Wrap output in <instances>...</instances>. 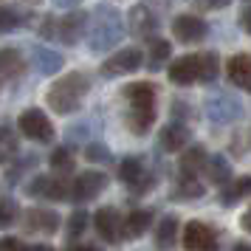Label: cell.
<instances>
[{
  "mask_svg": "<svg viewBox=\"0 0 251 251\" xmlns=\"http://www.w3.org/2000/svg\"><path fill=\"white\" fill-rule=\"evenodd\" d=\"M85 93H88V76L79 74V71H74V74H65L62 79H57L48 88L46 99L57 113H74L82 104Z\"/></svg>",
  "mask_w": 251,
  "mask_h": 251,
  "instance_id": "cell-1",
  "label": "cell"
},
{
  "mask_svg": "<svg viewBox=\"0 0 251 251\" xmlns=\"http://www.w3.org/2000/svg\"><path fill=\"white\" fill-rule=\"evenodd\" d=\"M17 127H20V133H23L25 138H31V141H48V138L54 136V125L48 122V116L43 113V110H25V113H20V119H17Z\"/></svg>",
  "mask_w": 251,
  "mask_h": 251,
  "instance_id": "cell-2",
  "label": "cell"
},
{
  "mask_svg": "<svg viewBox=\"0 0 251 251\" xmlns=\"http://www.w3.org/2000/svg\"><path fill=\"white\" fill-rule=\"evenodd\" d=\"M183 249L186 251H217L215 231L206 223H201V220L186 223V228H183Z\"/></svg>",
  "mask_w": 251,
  "mask_h": 251,
  "instance_id": "cell-3",
  "label": "cell"
},
{
  "mask_svg": "<svg viewBox=\"0 0 251 251\" xmlns=\"http://www.w3.org/2000/svg\"><path fill=\"white\" fill-rule=\"evenodd\" d=\"M141 62H144V54L138 51V48H125V51H119L113 57L107 59L102 65V74L104 76H119V74H133V71L141 68Z\"/></svg>",
  "mask_w": 251,
  "mask_h": 251,
  "instance_id": "cell-4",
  "label": "cell"
},
{
  "mask_svg": "<svg viewBox=\"0 0 251 251\" xmlns=\"http://www.w3.org/2000/svg\"><path fill=\"white\" fill-rule=\"evenodd\" d=\"M107 186V175L102 172H82L71 183V198L74 201H91Z\"/></svg>",
  "mask_w": 251,
  "mask_h": 251,
  "instance_id": "cell-5",
  "label": "cell"
},
{
  "mask_svg": "<svg viewBox=\"0 0 251 251\" xmlns=\"http://www.w3.org/2000/svg\"><path fill=\"white\" fill-rule=\"evenodd\" d=\"M172 34L181 43H198V40L206 37V23L195 14H181V17L172 20Z\"/></svg>",
  "mask_w": 251,
  "mask_h": 251,
  "instance_id": "cell-6",
  "label": "cell"
},
{
  "mask_svg": "<svg viewBox=\"0 0 251 251\" xmlns=\"http://www.w3.org/2000/svg\"><path fill=\"white\" fill-rule=\"evenodd\" d=\"M228 82L237 85L240 91H251V54H234L226 62Z\"/></svg>",
  "mask_w": 251,
  "mask_h": 251,
  "instance_id": "cell-7",
  "label": "cell"
},
{
  "mask_svg": "<svg viewBox=\"0 0 251 251\" xmlns=\"http://www.w3.org/2000/svg\"><path fill=\"white\" fill-rule=\"evenodd\" d=\"M23 71H25V59H23L20 51H14V48H0V91H3L6 82L17 79Z\"/></svg>",
  "mask_w": 251,
  "mask_h": 251,
  "instance_id": "cell-8",
  "label": "cell"
},
{
  "mask_svg": "<svg viewBox=\"0 0 251 251\" xmlns=\"http://www.w3.org/2000/svg\"><path fill=\"white\" fill-rule=\"evenodd\" d=\"M130 110H155V91L150 82H133L125 88Z\"/></svg>",
  "mask_w": 251,
  "mask_h": 251,
  "instance_id": "cell-9",
  "label": "cell"
},
{
  "mask_svg": "<svg viewBox=\"0 0 251 251\" xmlns=\"http://www.w3.org/2000/svg\"><path fill=\"white\" fill-rule=\"evenodd\" d=\"M31 195L48 198V201H65L71 195V183H65L62 178H37L31 183Z\"/></svg>",
  "mask_w": 251,
  "mask_h": 251,
  "instance_id": "cell-10",
  "label": "cell"
},
{
  "mask_svg": "<svg viewBox=\"0 0 251 251\" xmlns=\"http://www.w3.org/2000/svg\"><path fill=\"white\" fill-rule=\"evenodd\" d=\"M93 226H96V231L107 243L119 240V234H122V220H119V212L116 209H99L96 217H93Z\"/></svg>",
  "mask_w": 251,
  "mask_h": 251,
  "instance_id": "cell-11",
  "label": "cell"
},
{
  "mask_svg": "<svg viewBox=\"0 0 251 251\" xmlns=\"http://www.w3.org/2000/svg\"><path fill=\"white\" fill-rule=\"evenodd\" d=\"M170 79L178 85H192L198 79V54H186V57L175 59L170 65Z\"/></svg>",
  "mask_w": 251,
  "mask_h": 251,
  "instance_id": "cell-12",
  "label": "cell"
},
{
  "mask_svg": "<svg viewBox=\"0 0 251 251\" xmlns=\"http://www.w3.org/2000/svg\"><path fill=\"white\" fill-rule=\"evenodd\" d=\"M25 228L54 234L59 228V215L57 212H48V209H31V212H25Z\"/></svg>",
  "mask_w": 251,
  "mask_h": 251,
  "instance_id": "cell-13",
  "label": "cell"
},
{
  "mask_svg": "<svg viewBox=\"0 0 251 251\" xmlns=\"http://www.w3.org/2000/svg\"><path fill=\"white\" fill-rule=\"evenodd\" d=\"M186 141H189V133H186V127L183 125H167L164 130H161V147L170 150V152L183 150Z\"/></svg>",
  "mask_w": 251,
  "mask_h": 251,
  "instance_id": "cell-14",
  "label": "cell"
},
{
  "mask_svg": "<svg viewBox=\"0 0 251 251\" xmlns=\"http://www.w3.org/2000/svg\"><path fill=\"white\" fill-rule=\"evenodd\" d=\"M150 223H152V215H150L147 209H136V212H130L127 220H125V234L127 237H141L150 228Z\"/></svg>",
  "mask_w": 251,
  "mask_h": 251,
  "instance_id": "cell-15",
  "label": "cell"
},
{
  "mask_svg": "<svg viewBox=\"0 0 251 251\" xmlns=\"http://www.w3.org/2000/svg\"><path fill=\"white\" fill-rule=\"evenodd\" d=\"M206 167V150L203 147H189L181 155V172L186 178H195V172Z\"/></svg>",
  "mask_w": 251,
  "mask_h": 251,
  "instance_id": "cell-16",
  "label": "cell"
},
{
  "mask_svg": "<svg viewBox=\"0 0 251 251\" xmlns=\"http://www.w3.org/2000/svg\"><path fill=\"white\" fill-rule=\"evenodd\" d=\"M206 175L212 183H228L231 181V167L223 155H212V158H206Z\"/></svg>",
  "mask_w": 251,
  "mask_h": 251,
  "instance_id": "cell-17",
  "label": "cell"
},
{
  "mask_svg": "<svg viewBox=\"0 0 251 251\" xmlns=\"http://www.w3.org/2000/svg\"><path fill=\"white\" fill-rule=\"evenodd\" d=\"M246 195H251V175H243V178L228 183L223 189V203L231 206V203H237L240 198H246Z\"/></svg>",
  "mask_w": 251,
  "mask_h": 251,
  "instance_id": "cell-18",
  "label": "cell"
},
{
  "mask_svg": "<svg viewBox=\"0 0 251 251\" xmlns=\"http://www.w3.org/2000/svg\"><path fill=\"white\" fill-rule=\"evenodd\" d=\"M217 74H220V59H217V54H212V51L198 54V79L212 82Z\"/></svg>",
  "mask_w": 251,
  "mask_h": 251,
  "instance_id": "cell-19",
  "label": "cell"
},
{
  "mask_svg": "<svg viewBox=\"0 0 251 251\" xmlns=\"http://www.w3.org/2000/svg\"><path fill=\"white\" fill-rule=\"evenodd\" d=\"M155 122V110H130L127 116V127L136 133V136H144Z\"/></svg>",
  "mask_w": 251,
  "mask_h": 251,
  "instance_id": "cell-20",
  "label": "cell"
},
{
  "mask_svg": "<svg viewBox=\"0 0 251 251\" xmlns=\"http://www.w3.org/2000/svg\"><path fill=\"white\" fill-rule=\"evenodd\" d=\"M175 234H178V217L170 215L164 217L158 223V231H155V240H158L161 249H172V243H175Z\"/></svg>",
  "mask_w": 251,
  "mask_h": 251,
  "instance_id": "cell-21",
  "label": "cell"
},
{
  "mask_svg": "<svg viewBox=\"0 0 251 251\" xmlns=\"http://www.w3.org/2000/svg\"><path fill=\"white\" fill-rule=\"evenodd\" d=\"M119 178L130 186H138V181L144 178V170H141V161L138 158H125L119 164Z\"/></svg>",
  "mask_w": 251,
  "mask_h": 251,
  "instance_id": "cell-22",
  "label": "cell"
},
{
  "mask_svg": "<svg viewBox=\"0 0 251 251\" xmlns=\"http://www.w3.org/2000/svg\"><path fill=\"white\" fill-rule=\"evenodd\" d=\"M170 51L172 46L167 40H152V46H150V68H161V62L170 59Z\"/></svg>",
  "mask_w": 251,
  "mask_h": 251,
  "instance_id": "cell-23",
  "label": "cell"
},
{
  "mask_svg": "<svg viewBox=\"0 0 251 251\" xmlns=\"http://www.w3.org/2000/svg\"><path fill=\"white\" fill-rule=\"evenodd\" d=\"M51 167L57 172H71L74 170V158H71V152L65 147H57L51 152Z\"/></svg>",
  "mask_w": 251,
  "mask_h": 251,
  "instance_id": "cell-24",
  "label": "cell"
},
{
  "mask_svg": "<svg viewBox=\"0 0 251 251\" xmlns=\"http://www.w3.org/2000/svg\"><path fill=\"white\" fill-rule=\"evenodd\" d=\"M14 220H17V203L14 201H0V228L3 226H12Z\"/></svg>",
  "mask_w": 251,
  "mask_h": 251,
  "instance_id": "cell-25",
  "label": "cell"
},
{
  "mask_svg": "<svg viewBox=\"0 0 251 251\" xmlns=\"http://www.w3.org/2000/svg\"><path fill=\"white\" fill-rule=\"evenodd\" d=\"M85 228H88V215L79 209V212H74L71 220H68V234H71V237H79Z\"/></svg>",
  "mask_w": 251,
  "mask_h": 251,
  "instance_id": "cell-26",
  "label": "cell"
},
{
  "mask_svg": "<svg viewBox=\"0 0 251 251\" xmlns=\"http://www.w3.org/2000/svg\"><path fill=\"white\" fill-rule=\"evenodd\" d=\"M17 23H20V17L12 9L0 6V31H12V28H17Z\"/></svg>",
  "mask_w": 251,
  "mask_h": 251,
  "instance_id": "cell-27",
  "label": "cell"
},
{
  "mask_svg": "<svg viewBox=\"0 0 251 251\" xmlns=\"http://www.w3.org/2000/svg\"><path fill=\"white\" fill-rule=\"evenodd\" d=\"M181 195H189V198H201V195H203V186L195 181V178H183V181H181Z\"/></svg>",
  "mask_w": 251,
  "mask_h": 251,
  "instance_id": "cell-28",
  "label": "cell"
},
{
  "mask_svg": "<svg viewBox=\"0 0 251 251\" xmlns=\"http://www.w3.org/2000/svg\"><path fill=\"white\" fill-rule=\"evenodd\" d=\"M0 251H31V249H25V243H20L17 237H6L0 243Z\"/></svg>",
  "mask_w": 251,
  "mask_h": 251,
  "instance_id": "cell-29",
  "label": "cell"
},
{
  "mask_svg": "<svg viewBox=\"0 0 251 251\" xmlns=\"http://www.w3.org/2000/svg\"><path fill=\"white\" fill-rule=\"evenodd\" d=\"M88 161H104L107 158V150L104 147H88V155H85Z\"/></svg>",
  "mask_w": 251,
  "mask_h": 251,
  "instance_id": "cell-30",
  "label": "cell"
},
{
  "mask_svg": "<svg viewBox=\"0 0 251 251\" xmlns=\"http://www.w3.org/2000/svg\"><path fill=\"white\" fill-rule=\"evenodd\" d=\"M240 23H243V28L251 34V3H246L243 6V14H240Z\"/></svg>",
  "mask_w": 251,
  "mask_h": 251,
  "instance_id": "cell-31",
  "label": "cell"
},
{
  "mask_svg": "<svg viewBox=\"0 0 251 251\" xmlns=\"http://www.w3.org/2000/svg\"><path fill=\"white\" fill-rule=\"evenodd\" d=\"M240 223H243V228H246V231H251V206L246 209V215H243V220H240Z\"/></svg>",
  "mask_w": 251,
  "mask_h": 251,
  "instance_id": "cell-32",
  "label": "cell"
},
{
  "mask_svg": "<svg viewBox=\"0 0 251 251\" xmlns=\"http://www.w3.org/2000/svg\"><path fill=\"white\" fill-rule=\"evenodd\" d=\"M68 251H96L93 246H68Z\"/></svg>",
  "mask_w": 251,
  "mask_h": 251,
  "instance_id": "cell-33",
  "label": "cell"
},
{
  "mask_svg": "<svg viewBox=\"0 0 251 251\" xmlns=\"http://www.w3.org/2000/svg\"><path fill=\"white\" fill-rule=\"evenodd\" d=\"M234 251H251V243H237V246H234Z\"/></svg>",
  "mask_w": 251,
  "mask_h": 251,
  "instance_id": "cell-34",
  "label": "cell"
},
{
  "mask_svg": "<svg viewBox=\"0 0 251 251\" xmlns=\"http://www.w3.org/2000/svg\"><path fill=\"white\" fill-rule=\"evenodd\" d=\"M34 251H51V249H48V246H37Z\"/></svg>",
  "mask_w": 251,
  "mask_h": 251,
  "instance_id": "cell-35",
  "label": "cell"
}]
</instances>
